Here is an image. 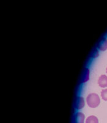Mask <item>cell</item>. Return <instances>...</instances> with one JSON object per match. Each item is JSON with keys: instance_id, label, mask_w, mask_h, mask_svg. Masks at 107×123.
<instances>
[{"instance_id": "1", "label": "cell", "mask_w": 107, "mask_h": 123, "mask_svg": "<svg viewBox=\"0 0 107 123\" xmlns=\"http://www.w3.org/2000/svg\"><path fill=\"white\" fill-rule=\"evenodd\" d=\"M86 102L89 107L96 108L100 104V100L97 94L95 93H91V94H89L87 97Z\"/></svg>"}, {"instance_id": "6", "label": "cell", "mask_w": 107, "mask_h": 123, "mask_svg": "<svg viewBox=\"0 0 107 123\" xmlns=\"http://www.w3.org/2000/svg\"><path fill=\"white\" fill-rule=\"evenodd\" d=\"M89 77V70L88 68H85V70L83 71L82 78H81V82L82 83H86V81H88Z\"/></svg>"}, {"instance_id": "7", "label": "cell", "mask_w": 107, "mask_h": 123, "mask_svg": "<svg viewBox=\"0 0 107 123\" xmlns=\"http://www.w3.org/2000/svg\"><path fill=\"white\" fill-rule=\"evenodd\" d=\"M86 123H99V120L96 116H90L86 119Z\"/></svg>"}, {"instance_id": "4", "label": "cell", "mask_w": 107, "mask_h": 123, "mask_svg": "<svg viewBox=\"0 0 107 123\" xmlns=\"http://www.w3.org/2000/svg\"><path fill=\"white\" fill-rule=\"evenodd\" d=\"M98 84L101 87H106L107 86V76L105 74L100 76L98 80Z\"/></svg>"}, {"instance_id": "9", "label": "cell", "mask_w": 107, "mask_h": 123, "mask_svg": "<svg viewBox=\"0 0 107 123\" xmlns=\"http://www.w3.org/2000/svg\"></svg>"}, {"instance_id": "5", "label": "cell", "mask_w": 107, "mask_h": 123, "mask_svg": "<svg viewBox=\"0 0 107 123\" xmlns=\"http://www.w3.org/2000/svg\"><path fill=\"white\" fill-rule=\"evenodd\" d=\"M98 48L102 51H105L107 49V39L103 38L98 44Z\"/></svg>"}, {"instance_id": "8", "label": "cell", "mask_w": 107, "mask_h": 123, "mask_svg": "<svg viewBox=\"0 0 107 123\" xmlns=\"http://www.w3.org/2000/svg\"><path fill=\"white\" fill-rule=\"evenodd\" d=\"M101 97L102 99L107 101V89H103L101 92Z\"/></svg>"}, {"instance_id": "3", "label": "cell", "mask_w": 107, "mask_h": 123, "mask_svg": "<svg viewBox=\"0 0 107 123\" xmlns=\"http://www.w3.org/2000/svg\"><path fill=\"white\" fill-rule=\"evenodd\" d=\"M85 119V115L81 112H78L74 116V123H84Z\"/></svg>"}, {"instance_id": "2", "label": "cell", "mask_w": 107, "mask_h": 123, "mask_svg": "<svg viewBox=\"0 0 107 123\" xmlns=\"http://www.w3.org/2000/svg\"><path fill=\"white\" fill-rule=\"evenodd\" d=\"M85 106V100L81 97H78L75 102V107L76 110H81Z\"/></svg>"}]
</instances>
